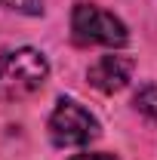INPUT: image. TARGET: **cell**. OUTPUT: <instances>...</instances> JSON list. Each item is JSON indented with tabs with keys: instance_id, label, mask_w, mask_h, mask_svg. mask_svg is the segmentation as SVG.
Here are the masks:
<instances>
[{
	"instance_id": "5b68a950",
	"label": "cell",
	"mask_w": 157,
	"mask_h": 160,
	"mask_svg": "<svg viewBox=\"0 0 157 160\" xmlns=\"http://www.w3.org/2000/svg\"><path fill=\"white\" fill-rule=\"evenodd\" d=\"M133 105H136V111H142V114L157 117V83H145V86L136 92Z\"/></svg>"
},
{
	"instance_id": "7a4b0ae2",
	"label": "cell",
	"mask_w": 157,
	"mask_h": 160,
	"mask_svg": "<svg viewBox=\"0 0 157 160\" xmlns=\"http://www.w3.org/2000/svg\"><path fill=\"white\" fill-rule=\"evenodd\" d=\"M71 31L80 43H99V46H123L129 34L126 25L114 16L105 12L93 3H77L71 12Z\"/></svg>"
},
{
	"instance_id": "52a82bcc",
	"label": "cell",
	"mask_w": 157,
	"mask_h": 160,
	"mask_svg": "<svg viewBox=\"0 0 157 160\" xmlns=\"http://www.w3.org/2000/svg\"><path fill=\"white\" fill-rule=\"evenodd\" d=\"M71 160H117V157H111V154H77Z\"/></svg>"
},
{
	"instance_id": "6da1fadb",
	"label": "cell",
	"mask_w": 157,
	"mask_h": 160,
	"mask_svg": "<svg viewBox=\"0 0 157 160\" xmlns=\"http://www.w3.org/2000/svg\"><path fill=\"white\" fill-rule=\"evenodd\" d=\"M49 77V65L43 59V52L22 46L0 52V99H25L31 92H37Z\"/></svg>"
},
{
	"instance_id": "8992f818",
	"label": "cell",
	"mask_w": 157,
	"mask_h": 160,
	"mask_svg": "<svg viewBox=\"0 0 157 160\" xmlns=\"http://www.w3.org/2000/svg\"><path fill=\"white\" fill-rule=\"evenodd\" d=\"M3 6L16 9V12H28V16H37L43 12V0H0Z\"/></svg>"
},
{
	"instance_id": "277c9868",
	"label": "cell",
	"mask_w": 157,
	"mask_h": 160,
	"mask_svg": "<svg viewBox=\"0 0 157 160\" xmlns=\"http://www.w3.org/2000/svg\"><path fill=\"white\" fill-rule=\"evenodd\" d=\"M133 68H136V62L126 56H102L96 65H89L86 77L102 92H120L133 77Z\"/></svg>"
},
{
	"instance_id": "3957f363",
	"label": "cell",
	"mask_w": 157,
	"mask_h": 160,
	"mask_svg": "<svg viewBox=\"0 0 157 160\" xmlns=\"http://www.w3.org/2000/svg\"><path fill=\"white\" fill-rule=\"evenodd\" d=\"M49 136L59 148L89 145L99 136V120L74 99H59L53 117H49Z\"/></svg>"
}]
</instances>
